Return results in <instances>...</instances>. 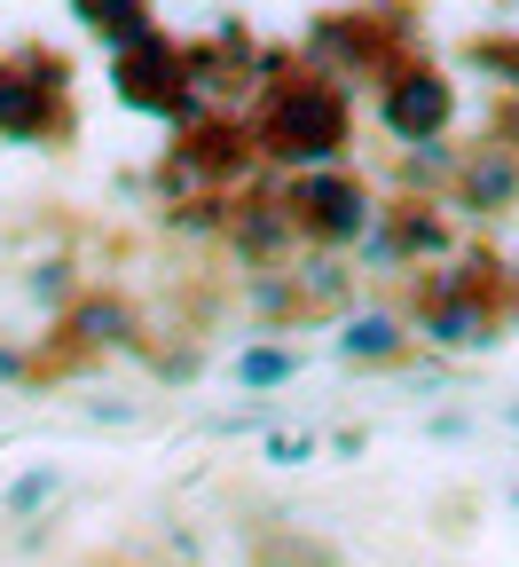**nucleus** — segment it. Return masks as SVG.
Masks as SVG:
<instances>
[{
  "instance_id": "obj_1",
  "label": "nucleus",
  "mask_w": 519,
  "mask_h": 567,
  "mask_svg": "<svg viewBox=\"0 0 519 567\" xmlns=\"http://www.w3.org/2000/svg\"><path fill=\"white\" fill-rule=\"evenodd\" d=\"M252 142H260V166H283V174H308V166H346L354 151V95L331 71H283V80L252 87V111H245Z\"/></svg>"
},
{
  "instance_id": "obj_2",
  "label": "nucleus",
  "mask_w": 519,
  "mask_h": 567,
  "mask_svg": "<svg viewBox=\"0 0 519 567\" xmlns=\"http://www.w3.org/2000/svg\"><path fill=\"white\" fill-rule=\"evenodd\" d=\"M283 213L300 221L308 252H354L370 229H378V189H370L354 166H308V174H283Z\"/></svg>"
},
{
  "instance_id": "obj_3",
  "label": "nucleus",
  "mask_w": 519,
  "mask_h": 567,
  "mask_svg": "<svg viewBox=\"0 0 519 567\" xmlns=\"http://www.w3.org/2000/svg\"><path fill=\"white\" fill-rule=\"evenodd\" d=\"M370 118H378L402 151L409 142H440L449 118H457V80L440 63H425V55H394L378 71V87H370Z\"/></svg>"
},
{
  "instance_id": "obj_4",
  "label": "nucleus",
  "mask_w": 519,
  "mask_h": 567,
  "mask_svg": "<svg viewBox=\"0 0 519 567\" xmlns=\"http://www.w3.org/2000/svg\"><path fill=\"white\" fill-rule=\"evenodd\" d=\"M111 87L126 111H158L174 126L197 118V87H189V48L166 32H142L134 48H111Z\"/></svg>"
},
{
  "instance_id": "obj_5",
  "label": "nucleus",
  "mask_w": 519,
  "mask_h": 567,
  "mask_svg": "<svg viewBox=\"0 0 519 567\" xmlns=\"http://www.w3.org/2000/svg\"><path fill=\"white\" fill-rule=\"evenodd\" d=\"M63 87H71L63 55H48V48L9 55V63H0V142H48V134H63Z\"/></svg>"
},
{
  "instance_id": "obj_6",
  "label": "nucleus",
  "mask_w": 519,
  "mask_h": 567,
  "mask_svg": "<svg viewBox=\"0 0 519 567\" xmlns=\"http://www.w3.org/2000/svg\"><path fill=\"white\" fill-rule=\"evenodd\" d=\"M174 158L189 166L197 189H229V197H237V182H252V166H260V142H252V126L229 118V111H197V118L181 126V142H174Z\"/></svg>"
},
{
  "instance_id": "obj_7",
  "label": "nucleus",
  "mask_w": 519,
  "mask_h": 567,
  "mask_svg": "<svg viewBox=\"0 0 519 567\" xmlns=\"http://www.w3.org/2000/svg\"><path fill=\"white\" fill-rule=\"evenodd\" d=\"M229 260L245 268V276H260V268H291L308 245H300V221L283 213V197L276 189H245V197H229Z\"/></svg>"
},
{
  "instance_id": "obj_8",
  "label": "nucleus",
  "mask_w": 519,
  "mask_h": 567,
  "mask_svg": "<svg viewBox=\"0 0 519 567\" xmlns=\"http://www.w3.org/2000/svg\"><path fill=\"white\" fill-rule=\"evenodd\" d=\"M55 339H63V354H80V363H95V354H134L142 347V316H134L126 292L87 284V292L55 316Z\"/></svg>"
},
{
  "instance_id": "obj_9",
  "label": "nucleus",
  "mask_w": 519,
  "mask_h": 567,
  "mask_svg": "<svg viewBox=\"0 0 519 567\" xmlns=\"http://www.w3.org/2000/svg\"><path fill=\"white\" fill-rule=\"evenodd\" d=\"M449 213L465 221V237L496 229L504 213H519V151H504V142H488V151H473L449 182Z\"/></svg>"
},
{
  "instance_id": "obj_10",
  "label": "nucleus",
  "mask_w": 519,
  "mask_h": 567,
  "mask_svg": "<svg viewBox=\"0 0 519 567\" xmlns=\"http://www.w3.org/2000/svg\"><path fill=\"white\" fill-rule=\"evenodd\" d=\"M409 347H417V331H409L402 300H378V308L354 300V308L339 316V331H331V354H339L346 371H402Z\"/></svg>"
},
{
  "instance_id": "obj_11",
  "label": "nucleus",
  "mask_w": 519,
  "mask_h": 567,
  "mask_svg": "<svg viewBox=\"0 0 519 567\" xmlns=\"http://www.w3.org/2000/svg\"><path fill=\"white\" fill-rule=\"evenodd\" d=\"M386 221H394V237H402L409 268H449V260L465 252V221L449 213V197H425V189H394Z\"/></svg>"
},
{
  "instance_id": "obj_12",
  "label": "nucleus",
  "mask_w": 519,
  "mask_h": 567,
  "mask_svg": "<svg viewBox=\"0 0 519 567\" xmlns=\"http://www.w3.org/2000/svg\"><path fill=\"white\" fill-rule=\"evenodd\" d=\"M245 567H346V559L308 528H260L245 536Z\"/></svg>"
},
{
  "instance_id": "obj_13",
  "label": "nucleus",
  "mask_w": 519,
  "mask_h": 567,
  "mask_svg": "<svg viewBox=\"0 0 519 567\" xmlns=\"http://www.w3.org/2000/svg\"><path fill=\"white\" fill-rule=\"evenodd\" d=\"M71 17H80L87 32H103L111 48H134L142 32H158L150 24V0H71Z\"/></svg>"
},
{
  "instance_id": "obj_14",
  "label": "nucleus",
  "mask_w": 519,
  "mask_h": 567,
  "mask_svg": "<svg viewBox=\"0 0 519 567\" xmlns=\"http://www.w3.org/2000/svg\"><path fill=\"white\" fill-rule=\"evenodd\" d=\"M80 292H87V284H80V260H71V252H55V260H32V268H24V300H32L40 316H63Z\"/></svg>"
},
{
  "instance_id": "obj_15",
  "label": "nucleus",
  "mask_w": 519,
  "mask_h": 567,
  "mask_svg": "<svg viewBox=\"0 0 519 567\" xmlns=\"http://www.w3.org/2000/svg\"><path fill=\"white\" fill-rule=\"evenodd\" d=\"M300 371H308V354H300V347H245L237 363H229V379H237V386H252V394H268V386H291Z\"/></svg>"
},
{
  "instance_id": "obj_16",
  "label": "nucleus",
  "mask_w": 519,
  "mask_h": 567,
  "mask_svg": "<svg viewBox=\"0 0 519 567\" xmlns=\"http://www.w3.org/2000/svg\"><path fill=\"white\" fill-rule=\"evenodd\" d=\"M245 316H260V323H300V284H291V268L245 276Z\"/></svg>"
},
{
  "instance_id": "obj_17",
  "label": "nucleus",
  "mask_w": 519,
  "mask_h": 567,
  "mask_svg": "<svg viewBox=\"0 0 519 567\" xmlns=\"http://www.w3.org/2000/svg\"><path fill=\"white\" fill-rule=\"evenodd\" d=\"M63 496V473L55 465H24L9 488H0V520H32V513H48Z\"/></svg>"
},
{
  "instance_id": "obj_18",
  "label": "nucleus",
  "mask_w": 519,
  "mask_h": 567,
  "mask_svg": "<svg viewBox=\"0 0 519 567\" xmlns=\"http://www.w3.org/2000/svg\"><path fill=\"white\" fill-rule=\"evenodd\" d=\"M362 276H409V252H402V237H394V221H386V213H378V229H370L354 252H346Z\"/></svg>"
},
{
  "instance_id": "obj_19",
  "label": "nucleus",
  "mask_w": 519,
  "mask_h": 567,
  "mask_svg": "<svg viewBox=\"0 0 519 567\" xmlns=\"http://www.w3.org/2000/svg\"><path fill=\"white\" fill-rule=\"evenodd\" d=\"M473 63H480V71H496V80L519 95V32H511V40H480V48H473Z\"/></svg>"
},
{
  "instance_id": "obj_20",
  "label": "nucleus",
  "mask_w": 519,
  "mask_h": 567,
  "mask_svg": "<svg viewBox=\"0 0 519 567\" xmlns=\"http://www.w3.org/2000/svg\"><path fill=\"white\" fill-rule=\"evenodd\" d=\"M260 450H268V465H308L323 442H315V434H300V425H283V434H268Z\"/></svg>"
},
{
  "instance_id": "obj_21",
  "label": "nucleus",
  "mask_w": 519,
  "mask_h": 567,
  "mask_svg": "<svg viewBox=\"0 0 519 567\" xmlns=\"http://www.w3.org/2000/svg\"><path fill=\"white\" fill-rule=\"evenodd\" d=\"M32 371H40V354H32V347H9V339H0V386H24Z\"/></svg>"
},
{
  "instance_id": "obj_22",
  "label": "nucleus",
  "mask_w": 519,
  "mask_h": 567,
  "mask_svg": "<svg viewBox=\"0 0 519 567\" xmlns=\"http://www.w3.org/2000/svg\"><path fill=\"white\" fill-rule=\"evenodd\" d=\"M197 371H205V354H197V347H181V354H158V379H174V386H181V379H197Z\"/></svg>"
},
{
  "instance_id": "obj_23",
  "label": "nucleus",
  "mask_w": 519,
  "mask_h": 567,
  "mask_svg": "<svg viewBox=\"0 0 519 567\" xmlns=\"http://www.w3.org/2000/svg\"><path fill=\"white\" fill-rule=\"evenodd\" d=\"M433 434H440V442H465V434H473V417H465V410H440V417H433Z\"/></svg>"
},
{
  "instance_id": "obj_24",
  "label": "nucleus",
  "mask_w": 519,
  "mask_h": 567,
  "mask_svg": "<svg viewBox=\"0 0 519 567\" xmlns=\"http://www.w3.org/2000/svg\"><path fill=\"white\" fill-rule=\"evenodd\" d=\"M504 425H511V434H519V402H511V410H504Z\"/></svg>"
},
{
  "instance_id": "obj_25",
  "label": "nucleus",
  "mask_w": 519,
  "mask_h": 567,
  "mask_svg": "<svg viewBox=\"0 0 519 567\" xmlns=\"http://www.w3.org/2000/svg\"><path fill=\"white\" fill-rule=\"evenodd\" d=\"M511 292H519V252H511Z\"/></svg>"
},
{
  "instance_id": "obj_26",
  "label": "nucleus",
  "mask_w": 519,
  "mask_h": 567,
  "mask_svg": "<svg viewBox=\"0 0 519 567\" xmlns=\"http://www.w3.org/2000/svg\"><path fill=\"white\" fill-rule=\"evenodd\" d=\"M511 505H519V488H511Z\"/></svg>"
}]
</instances>
